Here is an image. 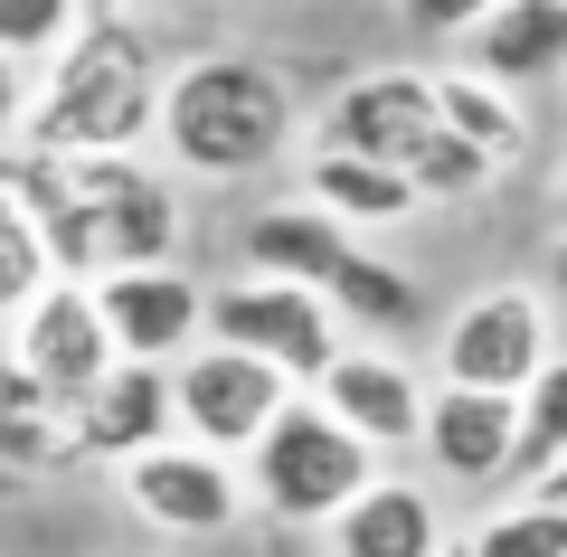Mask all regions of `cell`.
Returning <instances> with one entry per match:
<instances>
[{
    "instance_id": "cell-23",
    "label": "cell",
    "mask_w": 567,
    "mask_h": 557,
    "mask_svg": "<svg viewBox=\"0 0 567 557\" xmlns=\"http://www.w3.org/2000/svg\"><path fill=\"white\" fill-rule=\"evenodd\" d=\"M454 557H567V510L558 501H511V510H492Z\"/></svg>"
},
{
    "instance_id": "cell-12",
    "label": "cell",
    "mask_w": 567,
    "mask_h": 557,
    "mask_svg": "<svg viewBox=\"0 0 567 557\" xmlns=\"http://www.w3.org/2000/svg\"><path fill=\"white\" fill-rule=\"evenodd\" d=\"M303 398L322 406L341 435H360L369 454H406V444H416V416H425V379L398 350H369V340H341V359H331Z\"/></svg>"
},
{
    "instance_id": "cell-3",
    "label": "cell",
    "mask_w": 567,
    "mask_h": 557,
    "mask_svg": "<svg viewBox=\"0 0 567 557\" xmlns=\"http://www.w3.org/2000/svg\"><path fill=\"white\" fill-rule=\"evenodd\" d=\"M293 123H303V104H293V85L265 58L208 48V58H189V66L162 76L152 133H162V152H171L181 179H246V171H275L293 152Z\"/></svg>"
},
{
    "instance_id": "cell-7",
    "label": "cell",
    "mask_w": 567,
    "mask_h": 557,
    "mask_svg": "<svg viewBox=\"0 0 567 557\" xmlns=\"http://www.w3.org/2000/svg\"><path fill=\"white\" fill-rule=\"evenodd\" d=\"M162 379H171V435L199 444V454H218V463H246V444H256L265 425H275V406L293 398L265 359L218 350V340H199L189 359H171Z\"/></svg>"
},
{
    "instance_id": "cell-30",
    "label": "cell",
    "mask_w": 567,
    "mask_h": 557,
    "mask_svg": "<svg viewBox=\"0 0 567 557\" xmlns=\"http://www.w3.org/2000/svg\"><path fill=\"white\" fill-rule=\"evenodd\" d=\"M85 10H123V0H85Z\"/></svg>"
},
{
    "instance_id": "cell-21",
    "label": "cell",
    "mask_w": 567,
    "mask_h": 557,
    "mask_svg": "<svg viewBox=\"0 0 567 557\" xmlns=\"http://www.w3.org/2000/svg\"><path fill=\"white\" fill-rule=\"evenodd\" d=\"M322 302H331V321H341V340L350 331H406V321H416V275L388 265V256H369V246H350V265L322 283Z\"/></svg>"
},
{
    "instance_id": "cell-4",
    "label": "cell",
    "mask_w": 567,
    "mask_h": 557,
    "mask_svg": "<svg viewBox=\"0 0 567 557\" xmlns=\"http://www.w3.org/2000/svg\"><path fill=\"white\" fill-rule=\"evenodd\" d=\"M237 482H246V510L284 519V529H331V519L379 482V454H369L360 435H341L312 398H284L275 425L246 444Z\"/></svg>"
},
{
    "instance_id": "cell-26",
    "label": "cell",
    "mask_w": 567,
    "mask_h": 557,
    "mask_svg": "<svg viewBox=\"0 0 567 557\" xmlns=\"http://www.w3.org/2000/svg\"><path fill=\"white\" fill-rule=\"evenodd\" d=\"M29 85H39V76H29V66H10V58H0V142H20V114H29Z\"/></svg>"
},
{
    "instance_id": "cell-2",
    "label": "cell",
    "mask_w": 567,
    "mask_h": 557,
    "mask_svg": "<svg viewBox=\"0 0 567 557\" xmlns=\"http://www.w3.org/2000/svg\"><path fill=\"white\" fill-rule=\"evenodd\" d=\"M162 114V66L123 10H85L76 39L39 66L20 114V161H123L152 142Z\"/></svg>"
},
{
    "instance_id": "cell-29",
    "label": "cell",
    "mask_w": 567,
    "mask_h": 557,
    "mask_svg": "<svg viewBox=\"0 0 567 557\" xmlns=\"http://www.w3.org/2000/svg\"><path fill=\"white\" fill-rule=\"evenodd\" d=\"M558 227H567V161H558Z\"/></svg>"
},
{
    "instance_id": "cell-8",
    "label": "cell",
    "mask_w": 567,
    "mask_h": 557,
    "mask_svg": "<svg viewBox=\"0 0 567 557\" xmlns=\"http://www.w3.org/2000/svg\"><path fill=\"white\" fill-rule=\"evenodd\" d=\"M0 359H10V379H20L39 406L76 416V406L104 388V369H114V340H104V321H95V293L58 275L20 321H10V350Z\"/></svg>"
},
{
    "instance_id": "cell-17",
    "label": "cell",
    "mask_w": 567,
    "mask_h": 557,
    "mask_svg": "<svg viewBox=\"0 0 567 557\" xmlns=\"http://www.w3.org/2000/svg\"><path fill=\"white\" fill-rule=\"evenodd\" d=\"M246 275H265V283H303V293H322L331 275L350 265V227H331L322 208H303V199H284V208H256L246 218Z\"/></svg>"
},
{
    "instance_id": "cell-24",
    "label": "cell",
    "mask_w": 567,
    "mask_h": 557,
    "mask_svg": "<svg viewBox=\"0 0 567 557\" xmlns=\"http://www.w3.org/2000/svg\"><path fill=\"white\" fill-rule=\"evenodd\" d=\"M76 20H85V0H0V58L39 76V66L76 39Z\"/></svg>"
},
{
    "instance_id": "cell-13",
    "label": "cell",
    "mask_w": 567,
    "mask_h": 557,
    "mask_svg": "<svg viewBox=\"0 0 567 557\" xmlns=\"http://www.w3.org/2000/svg\"><path fill=\"white\" fill-rule=\"evenodd\" d=\"M416 454L464 492H492L511 473V398H473V388H425Z\"/></svg>"
},
{
    "instance_id": "cell-1",
    "label": "cell",
    "mask_w": 567,
    "mask_h": 557,
    "mask_svg": "<svg viewBox=\"0 0 567 557\" xmlns=\"http://www.w3.org/2000/svg\"><path fill=\"white\" fill-rule=\"evenodd\" d=\"M10 189L48 237V275L104 283L133 265H181V189L142 152L123 161H20Z\"/></svg>"
},
{
    "instance_id": "cell-27",
    "label": "cell",
    "mask_w": 567,
    "mask_h": 557,
    "mask_svg": "<svg viewBox=\"0 0 567 557\" xmlns=\"http://www.w3.org/2000/svg\"><path fill=\"white\" fill-rule=\"evenodd\" d=\"M548 283H558V302H567V237L548 246Z\"/></svg>"
},
{
    "instance_id": "cell-10",
    "label": "cell",
    "mask_w": 567,
    "mask_h": 557,
    "mask_svg": "<svg viewBox=\"0 0 567 557\" xmlns=\"http://www.w3.org/2000/svg\"><path fill=\"white\" fill-rule=\"evenodd\" d=\"M435 133H445L435 123V76H416V66H369V76H350L322 104V142L312 152H350V161H379V171L406 179V161Z\"/></svg>"
},
{
    "instance_id": "cell-20",
    "label": "cell",
    "mask_w": 567,
    "mask_h": 557,
    "mask_svg": "<svg viewBox=\"0 0 567 557\" xmlns=\"http://www.w3.org/2000/svg\"><path fill=\"white\" fill-rule=\"evenodd\" d=\"M558 463H567V350L511 398V473L502 482H520V501H529Z\"/></svg>"
},
{
    "instance_id": "cell-15",
    "label": "cell",
    "mask_w": 567,
    "mask_h": 557,
    "mask_svg": "<svg viewBox=\"0 0 567 557\" xmlns=\"http://www.w3.org/2000/svg\"><path fill=\"white\" fill-rule=\"evenodd\" d=\"M473 76L520 95V85H567V0H502L483 29H473Z\"/></svg>"
},
{
    "instance_id": "cell-22",
    "label": "cell",
    "mask_w": 567,
    "mask_h": 557,
    "mask_svg": "<svg viewBox=\"0 0 567 557\" xmlns=\"http://www.w3.org/2000/svg\"><path fill=\"white\" fill-rule=\"evenodd\" d=\"M48 283H58L48 275V237H39V218H29V199L10 189V171H0V331H10Z\"/></svg>"
},
{
    "instance_id": "cell-6",
    "label": "cell",
    "mask_w": 567,
    "mask_h": 557,
    "mask_svg": "<svg viewBox=\"0 0 567 557\" xmlns=\"http://www.w3.org/2000/svg\"><path fill=\"white\" fill-rule=\"evenodd\" d=\"M208 340H218V350L265 359L293 398H303L331 359H341V321H331V302L303 293V283H265V275H237V283L208 293Z\"/></svg>"
},
{
    "instance_id": "cell-28",
    "label": "cell",
    "mask_w": 567,
    "mask_h": 557,
    "mask_svg": "<svg viewBox=\"0 0 567 557\" xmlns=\"http://www.w3.org/2000/svg\"><path fill=\"white\" fill-rule=\"evenodd\" d=\"M529 501H558V510H567V463H558V473H548V482H539Z\"/></svg>"
},
{
    "instance_id": "cell-11",
    "label": "cell",
    "mask_w": 567,
    "mask_h": 557,
    "mask_svg": "<svg viewBox=\"0 0 567 557\" xmlns=\"http://www.w3.org/2000/svg\"><path fill=\"white\" fill-rule=\"evenodd\" d=\"M114 482H123V501H133V519H152L162 538H227L246 519V482H237V463H218V454H199V444H152V454H133V463H114Z\"/></svg>"
},
{
    "instance_id": "cell-25",
    "label": "cell",
    "mask_w": 567,
    "mask_h": 557,
    "mask_svg": "<svg viewBox=\"0 0 567 557\" xmlns=\"http://www.w3.org/2000/svg\"><path fill=\"white\" fill-rule=\"evenodd\" d=\"M492 10H502V0H398V20L425 29V39H473Z\"/></svg>"
},
{
    "instance_id": "cell-16",
    "label": "cell",
    "mask_w": 567,
    "mask_h": 557,
    "mask_svg": "<svg viewBox=\"0 0 567 557\" xmlns=\"http://www.w3.org/2000/svg\"><path fill=\"white\" fill-rule=\"evenodd\" d=\"M322 538H331V557H445L435 492H425V482H398V473H379Z\"/></svg>"
},
{
    "instance_id": "cell-14",
    "label": "cell",
    "mask_w": 567,
    "mask_h": 557,
    "mask_svg": "<svg viewBox=\"0 0 567 557\" xmlns=\"http://www.w3.org/2000/svg\"><path fill=\"white\" fill-rule=\"evenodd\" d=\"M66 435H76V463H133V454H152V444H171V379L114 359L104 388L66 416Z\"/></svg>"
},
{
    "instance_id": "cell-9",
    "label": "cell",
    "mask_w": 567,
    "mask_h": 557,
    "mask_svg": "<svg viewBox=\"0 0 567 557\" xmlns=\"http://www.w3.org/2000/svg\"><path fill=\"white\" fill-rule=\"evenodd\" d=\"M85 293H95V321L123 369H171L208 340V283L189 265H133V275L85 283Z\"/></svg>"
},
{
    "instance_id": "cell-18",
    "label": "cell",
    "mask_w": 567,
    "mask_h": 557,
    "mask_svg": "<svg viewBox=\"0 0 567 557\" xmlns=\"http://www.w3.org/2000/svg\"><path fill=\"white\" fill-rule=\"evenodd\" d=\"M303 208H322L331 227H406L416 218V189H406L398 171H379V161H350V152H312L303 171Z\"/></svg>"
},
{
    "instance_id": "cell-5",
    "label": "cell",
    "mask_w": 567,
    "mask_h": 557,
    "mask_svg": "<svg viewBox=\"0 0 567 557\" xmlns=\"http://www.w3.org/2000/svg\"><path fill=\"white\" fill-rule=\"evenodd\" d=\"M558 359V331H548V302L529 283H492L464 312L435 331V388H473V398H520Z\"/></svg>"
},
{
    "instance_id": "cell-19",
    "label": "cell",
    "mask_w": 567,
    "mask_h": 557,
    "mask_svg": "<svg viewBox=\"0 0 567 557\" xmlns=\"http://www.w3.org/2000/svg\"><path fill=\"white\" fill-rule=\"evenodd\" d=\"M435 123H445L464 152H483L492 171H511V161L529 152V114L502 95V85H483L473 66H445V76H435Z\"/></svg>"
}]
</instances>
